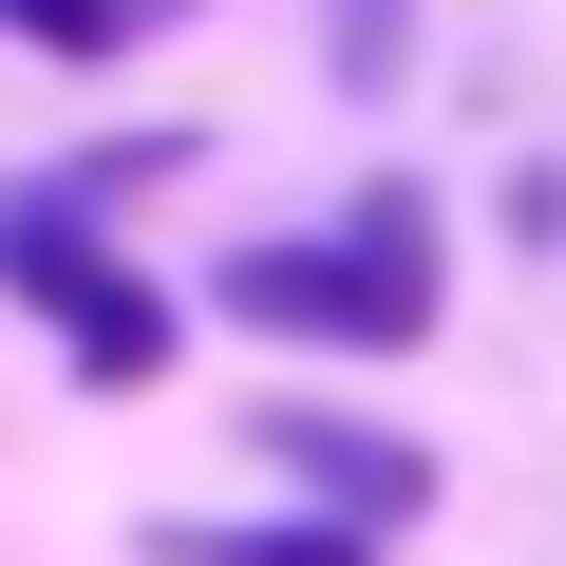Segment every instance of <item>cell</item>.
<instances>
[{
	"instance_id": "2",
	"label": "cell",
	"mask_w": 566,
	"mask_h": 566,
	"mask_svg": "<svg viewBox=\"0 0 566 566\" xmlns=\"http://www.w3.org/2000/svg\"><path fill=\"white\" fill-rule=\"evenodd\" d=\"M264 453L322 491V528H416V510H434V453H416V434H378V416H322V397H283V416H264Z\"/></svg>"
},
{
	"instance_id": "3",
	"label": "cell",
	"mask_w": 566,
	"mask_h": 566,
	"mask_svg": "<svg viewBox=\"0 0 566 566\" xmlns=\"http://www.w3.org/2000/svg\"><path fill=\"white\" fill-rule=\"evenodd\" d=\"M151 566H378V528H322V510H303V528H227V510H170V528H151Z\"/></svg>"
},
{
	"instance_id": "1",
	"label": "cell",
	"mask_w": 566,
	"mask_h": 566,
	"mask_svg": "<svg viewBox=\"0 0 566 566\" xmlns=\"http://www.w3.org/2000/svg\"><path fill=\"white\" fill-rule=\"evenodd\" d=\"M208 303H227L245 340H322V359H397V340H434V189L378 170L322 245H227Z\"/></svg>"
},
{
	"instance_id": "4",
	"label": "cell",
	"mask_w": 566,
	"mask_h": 566,
	"mask_svg": "<svg viewBox=\"0 0 566 566\" xmlns=\"http://www.w3.org/2000/svg\"><path fill=\"white\" fill-rule=\"evenodd\" d=\"M170 20H189V0H0V39H39V57H133Z\"/></svg>"
}]
</instances>
